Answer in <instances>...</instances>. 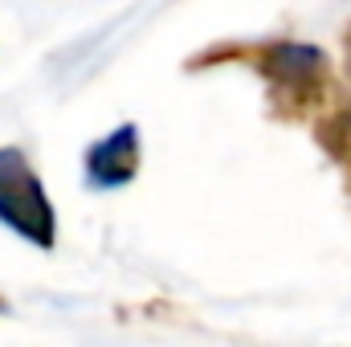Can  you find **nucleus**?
Segmentation results:
<instances>
[{
  "label": "nucleus",
  "instance_id": "obj_1",
  "mask_svg": "<svg viewBox=\"0 0 351 347\" xmlns=\"http://www.w3.org/2000/svg\"><path fill=\"white\" fill-rule=\"evenodd\" d=\"M217 66H241L258 74L269 119L306 127L315 147L335 164L351 200V90L348 82H339L331 58L306 41L262 37V41H221L184 62V70L196 74Z\"/></svg>",
  "mask_w": 351,
  "mask_h": 347
},
{
  "label": "nucleus",
  "instance_id": "obj_2",
  "mask_svg": "<svg viewBox=\"0 0 351 347\" xmlns=\"http://www.w3.org/2000/svg\"><path fill=\"white\" fill-rule=\"evenodd\" d=\"M0 225L37 250H53L58 213L21 147H0Z\"/></svg>",
  "mask_w": 351,
  "mask_h": 347
},
{
  "label": "nucleus",
  "instance_id": "obj_3",
  "mask_svg": "<svg viewBox=\"0 0 351 347\" xmlns=\"http://www.w3.org/2000/svg\"><path fill=\"white\" fill-rule=\"evenodd\" d=\"M139 172V127L123 123L106 139L86 147V184L90 188H123Z\"/></svg>",
  "mask_w": 351,
  "mask_h": 347
},
{
  "label": "nucleus",
  "instance_id": "obj_4",
  "mask_svg": "<svg viewBox=\"0 0 351 347\" xmlns=\"http://www.w3.org/2000/svg\"><path fill=\"white\" fill-rule=\"evenodd\" d=\"M343 70H348V82H351V21L343 29Z\"/></svg>",
  "mask_w": 351,
  "mask_h": 347
},
{
  "label": "nucleus",
  "instance_id": "obj_5",
  "mask_svg": "<svg viewBox=\"0 0 351 347\" xmlns=\"http://www.w3.org/2000/svg\"><path fill=\"white\" fill-rule=\"evenodd\" d=\"M0 311H4V298H0Z\"/></svg>",
  "mask_w": 351,
  "mask_h": 347
}]
</instances>
